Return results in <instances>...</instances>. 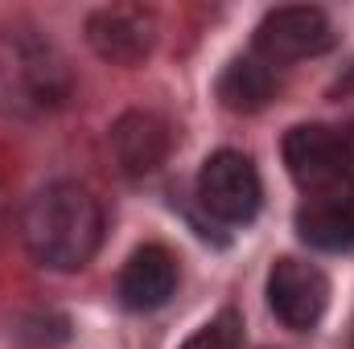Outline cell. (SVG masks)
Listing matches in <instances>:
<instances>
[{"instance_id": "6da1fadb", "label": "cell", "mask_w": 354, "mask_h": 349, "mask_svg": "<svg viewBox=\"0 0 354 349\" xmlns=\"http://www.w3.org/2000/svg\"><path fill=\"white\" fill-rule=\"evenodd\" d=\"M21 239H25V251L41 267L79 271L95 259L103 243V206L95 201L87 185L54 181L25 201Z\"/></svg>"}, {"instance_id": "7a4b0ae2", "label": "cell", "mask_w": 354, "mask_h": 349, "mask_svg": "<svg viewBox=\"0 0 354 349\" xmlns=\"http://www.w3.org/2000/svg\"><path fill=\"white\" fill-rule=\"evenodd\" d=\"M71 94V74L58 50L25 29L0 33V111L41 115L62 107Z\"/></svg>"}, {"instance_id": "3957f363", "label": "cell", "mask_w": 354, "mask_h": 349, "mask_svg": "<svg viewBox=\"0 0 354 349\" xmlns=\"http://www.w3.org/2000/svg\"><path fill=\"white\" fill-rule=\"evenodd\" d=\"M284 165L313 197H354V128H292L284 136Z\"/></svg>"}, {"instance_id": "277c9868", "label": "cell", "mask_w": 354, "mask_h": 349, "mask_svg": "<svg viewBox=\"0 0 354 349\" xmlns=\"http://www.w3.org/2000/svg\"><path fill=\"white\" fill-rule=\"evenodd\" d=\"M198 201L218 222H231V226L252 222L264 201V185H260L252 157L231 152V148L206 157V165L198 173Z\"/></svg>"}, {"instance_id": "5b68a950", "label": "cell", "mask_w": 354, "mask_h": 349, "mask_svg": "<svg viewBox=\"0 0 354 349\" xmlns=\"http://www.w3.org/2000/svg\"><path fill=\"white\" fill-rule=\"evenodd\" d=\"M330 46H334V25L322 8H309V4L272 8L256 29V58H264L268 66L317 58Z\"/></svg>"}, {"instance_id": "8992f818", "label": "cell", "mask_w": 354, "mask_h": 349, "mask_svg": "<svg viewBox=\"0 0 354 349\" xmlns=\"http://www.w3.org/2000/svg\"><path fill=\"white\" fill-rule=\"evenodd\" d=\"M91 50L111 66H140L157 46V17L140 4H107L87 17Z\"/></svg>"}, {"instance_id": "52a82bcc", "label": "cell", "mask_w": 354, "mask_h": 349, "mask_svg": "<svg viewBox=\"0 0 354 349\" xmlns=\"http://www.w3.org/2000/svg\"><path fill=\"white\" fill-rule=\"evenodd\" d=\"M268 304L288 329L309 333L326 317L330 279H326L322 267H313L305 259H276L272 271H268Z\"/></svg>"}, {"instance_id": "ba28073f", "label": "cell", "mask_w": 354, "mask_h": 349, "mask_svg": "<svg viewBox=\"0 0 354 349\" xmlns=\"http://www.w3.org/2000/svg\"><path fill=\"white\" fill-rule=\"evenodd\" d=\"M111 152L128 177L153 173L169 157V123L153 111H128L111 128Z\"/></svg>"}, {"instance_id": "9c48e42d", "label": "cell", "mask_w": 354, "mask_h": 349, "mask_svg": "<svg viewBox=\"0 0 354 349\" xmlns=\"http://www.w3.org/2000/svg\"><path fill=\"white\" fill-rule=\"evenodd\" d=\"M174 292H177V259L165 247L149 243V247L132 251V259L120 271V300H124V308L153 312V308L169 304Z\"/></svg>"}, {"instance_id": "30bf717a", "label": "cell", "mask_w": 354, "mask_h": 349, "mask_svg": "<svg viewBox=\"0 0 354 349\" xmlns=\"http://www.w3.org/2000/svg\"><path fill=\"white\" fill-rule=\"evenodd\" d=\"M297 235L317 251H354V197H309L297 210Z\"/></svg>"}, {"instance_id": "8fae6325", "label": "cell", "mask_w": 354, "mask_h": 349, "mask_svg": "<svg viewBox=\"0 0 354 349\" xmlns=\"http://www.w3.org/2000/svg\"><path fill=\"white\" fill-rule=\"evenodd\" d=\"M272 94H276V74L264 58H235L218 79V99L231 111H260Z\"/></svg>"}, {"instance_id": "7c38bea8", "label": "cell", "mask_w": 354, "mask_h": 349, "mask_svg": "<svg viewBox=\"0 0 354 349\" xmlns=\"http://www.w3.org/2000/svg\"><path fill=\"white\" fill-rule=\"evenodd\" d=\"M243 346V329H239V317L235 312H223L214 321H206L181 349H239Z\"/></svg>"}]
</instances>
